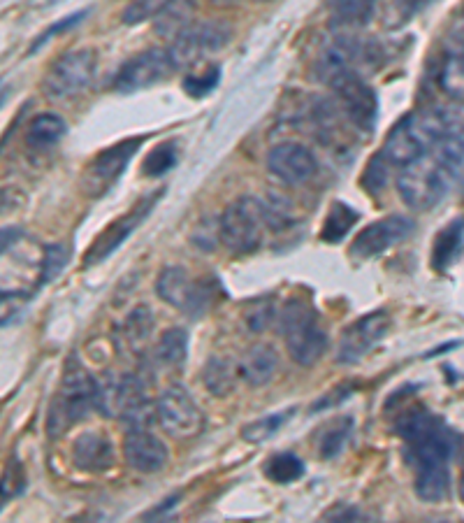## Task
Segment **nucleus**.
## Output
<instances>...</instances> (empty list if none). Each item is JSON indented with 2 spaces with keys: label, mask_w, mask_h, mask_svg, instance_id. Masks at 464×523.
Segmentation results:
<instances>
[{
  "label": "nucleus",
  "mask_w": 464,
  "mask_h": 523,
  "mask_svg": "<svg viewBox=\"0 0 464 523\" xmlns=\"http://www.w3.org/2000/svg\"><path fill=\"white\" fill-rule=\"evenodd\" d=\"M353 431V419L351 417H337L328 421L321 428V433L316 437V449H318V456L323 458V461H332V458H337L342 454L348 437H351Z\"/></svg>",
  "instance_id": "25"
},
{
  "label": "nucleus",
  "mask_w": 464,
  "mask_h": 523,
  "mask_svg": "<svg viewBox=\"0 0 464 523\" xmlns=\"http://www.w3.org/2000/svg\"><path fill=\"white\" fill-rule=\"evenodd\" d=\"M277 370H279V354L277 349L270 345L251 347L242 358V365H239V375H242L244 382L251 386H265L267 382H272L274 375H277Z\"/></svg>",
  "instance_id": "21"
},
{
  "label": "nucleus",
  "mask_w": 464,
  "mask_h": 523,
  "mask_svg": "<svg viewBox=\"0 0 464 523\" xmlns=\"http://www.w3.org/2000/svg\"><path fill=\"white\" fill-rule=\"evenodd\" d=\"M219 289L216 279H191L186 268L181 265H168L158 275L156 293L165 303L177 307V310L191 314V317H202L214 303V293Z\"/></svg>",
  "instance_id": "7"
},
{
  "label": "nucleus",
  "mask_w": 464,
  "mask_h": 523,
  "mask_svg": "<svg viewBox=\"0 0 464 523\" xmlns=\"http://www.w3.org/2000/svg\"><path fill=\"white\" fill-rule=\"evenodd\" d=\"M70 261V247L63 245V242H54V245H47L45 254H42L40 263V275H38V286L52 284L54 279L61 275L65 265Z\"/></svg>",
  "instance_id": "33"
},
{
  "label": "nucleus",
  "mask_w": 464,
  "mask_h": 523,
  "mask_svg": "<svg viewBox=\"0 0 464 523\" xmlns=\"http://www.w3.org/2000/svg\"><path fill=\"white\" fill-rule=\"evenodd\" d=\"M386 179H388V159L383 156V152H379L369 159L365 173L360 177V184L365 186L369 193H379L383 191V186H386Z\"/></svg>",
  "instance_id": "37"
},
{
  "label": "nucleus",
  "mask_w": 464,
  "mask_h": 523,
  "mask_svg": "<svg viewBox=\"0 0 464 523\" xmlns=\"http://www.w3.org/2000/svg\"><path fill=\"white\" fill-rule=\"evenodd\" d=\"M332 89L337 91L339 107H342L344 117L360 133H372L376 126V117H379V98H376V91L362 80V75H346L332 84Z\"/></svg>",
  "instance_id": "12"
},
{
  "label": "nucleus",
  "mask_w": 464,
  "mask_h": 523,
  "mask_svg": "<svg viewBox=\"0 0 464 523\" xmlns=\"http://www.w3.org/2000/svg\"><path fill=\"white\" fill-rule=\"evenodd\" d=\"M432 523H453V521H432Z\"/></svg>",
  "instance_id": "42"
},
{
  "label": "nucleus",
  "mask_w": 464,
  "mask_h": 523,
  "mask_svg": "<svg viewBox=\"0 0 464 523\" xmlns=\"http://www.w3.org/2000/svg\"><path fill=\"white\" fill-rule=\"evenodd\" d=\"M156 356L158 361L170 365V368H177V365L184 363L188 356V333L184 328H168L161 335V340H158Z\"/></svg>",
  "instance_id": "29"
},
{
  "label": "nucleus",
  "mask_w": 464,
  "mask_h": 523,
  "mask_svg": "<svg viewBox=\"0 0 464 523\" xmlns=\"http://www.w3.org/2000/svg\"><path fill=\"white\" fill-rule=\"evenodd\" d=\"M123 456L133 470L142 472V475H154L165 468L170 454L161 437L149 433L147 428H133L123 440Z\"/></svg>",
  "instance_id": "18"
},
{
  "label": "nucleus",
  "mask_w": 464,
  "mask_h": 523,
  "mask_svg": "<svg viewBox=\"0 0 464 523\" xmlns=\"http://www.w3.org/2000/svg\"><path fill=\"white\" fill-rule=\"evenodd\" d=\"M156 419L174 440H188L205 428V414L181 384H172L161 393L156 403Z\"/></svg>",
  "instance_id": "9"
},
{
  "label": "nucleus",
  "mask_w": 464,
  "mask_h": 523,
  "mask_svg": "<svg viewBox=\"0 0 464 523\" xmlns=\"http://www.w3.org/2000/svg\"><path fill=\"white\" fill-rule=\"evenodd\" d=\"M84 17H86V10H84V12H75V14H72V17H68V19H61V21H58V24H54L52 28H49L47 33H42V35H40V38H38V42H35V47H33V49H38L40 45H45V42H47L49 38H52L54 33L68 31V28L77 26V24H79V19H84Z\"/></svg>",
  "instance_id": "40"
},
{
  "label": "nucleus",
  "mask_w": 464,
  "mask_h": 523,
  "mask_svg": "<svg viewBox=\"0 0 464 523\" xmlns=\"http://www.w3.org/2000/svg\"><path fill=\"white\" fill-rule=\"evenodd\" d=\"M388 331H390V317H388V312H383V310L369 312V314H365V317L355 319L353 324L342 333L337 361L344 365L358 363L360 358H365L369 351H372L383 338H386Z\"/></svg>",
  "instance_id": "14"
},
{
  "label": "nucleus",
  "mask_w": 464,
  "mask_h": 523,
  "mask_svg": "<svg viewBox=\"0 0 464 523\" xmlns=\"http://www.w3.org/2000/svg\"><path fill=\"white\" fill-rule=\"evenodd\" d=\"M439 84L446 93L464 98V28L448 40L444 61L439 68Z\"/></svg>",
  "instance_id": "20"
},
{
  "label": "nucleus",
  "mask_w": 464,
  "mask_h": 523,
  "mask_svg": "<svg viewBox=\"0 0 464 523\" xmlns=\"http://www.w3.org/2000/svg\"><path fill=\"white\" fill-rule=\"evenodd\" d=\"M221 82V68L219 66H207L202 73H193L184 77V91L191 98H205L212 93Z\"/></svg>",
  "instance_id": "35"
},
{
  "label": "nucleus",
  "mask_w": 464,
  "mask_h": 523,
  "mask_svg": "<svg viewBox=\"0 0 464 523\" xmlns=\"http://www.w3.org/2000/svg\"><path fill=\"white\" fill-rule=\"evenodd\" d=\"M72 463L82 472H105L114 463V447L103 433H82L72 444Z\"/></svg>",
  "instance_id": "19"
},
{
  "label": "nucleus",
  "mask_w": 464,
  "mask_h": 523,
  "mask_svg": "<svg viewBox=\"0 0 464 523\" xmlns=\"http://www.w3.org/2000/svg\"><path fill=\"white\" fill-rule=\"evenodd\" d=\"M228 38H230L228 28L221 24H214V21H200V24H193L188 31L181 33L179 38H174L172 45L168 47L174 73L198 66L205 56L216 54L221 47H226Z\"/></svg>",
  "instance_id": "10"
},
{
  "label": "nucleus",
  "mask_w": 464,
  "mask_h": 523,
  "mask_svg": "<svg viewBox=\"0 0 464 523\" xmlns=\"http://www.w3.org/2000/svg\"><path fill=\"white\" fill-rule=\"evenodd\" d=\"M96 68L98 56L93 49H72V52H65L52 63V68L45 75V82H42V89H45L49 98H72L91 87Z\"/></svg>",
  "instance_id": "8"
},
{
  "label": "nucleus",
  "mask_w": 464,
  "mask_h": 523,
  "mask_svg": "<svg viewBox=\"0 0 464 523\" xmlns=\"http://www.w3.org/2000/svg\"><path fill=\"white\" fill-rule=\"evenodd\" d=\"M281 333H284L290 358L302 368L316 365L328 349V331L321 326L318 312L307 300H290L284 307Z\"/></svg>",
  "instance_id": "5"
},
{
  "label": "nucleus",
  "mask_w": 464,
  "mask_h": 523,
  "mask_svg": "<svg viewBox=\"0 0 464 523\" xmlns=\"http://www.w3.org/2000/svg\"><path fill=\"white\" fill-rule=\"evenodd\" d=\"M464 252V219L451 221L437 238L432 247V268L444 272L460 259Z\"/></svg>",
  "instance_id": "22"
},
{
  "label": "nucleus",
  "mask_w": 464,
  "mask_h": 523,
  "mask_svg": "<svg viewBox=\"0 0 464 523\" xmlns=\"http://www.w3.org/2000/svg\"><path fill=\"white\" fill-rule=\"evenodd\" d=\"M395 433L404 440L406 456L416 470V493L425 503H439L451 491L448 463L458 449V435L425 407L411 405L397 414Z\"/></svg>",
  "instance_id": "1"
},
{
  "label": "nucleus",
  "mask_w": 464,
  "mask_h": 523,
  "mask_svg": "<svg viewBox=\"0 0 464 523\" xmlns=\"http://www.w3.org/2000/svg\"><path fill=\"white\" fill-rule=\"evenodd\" d=\"M360 214L353 210L348 203H342V200H335L330 207L328 217L323 219V228H321V240L328 242V245H337L342 242L348 231L358 224Z\"/></svg>",
  "instance_id": "26"
},
{
  "label": "nucleus",
  "mask_w": 464,
  "mask_h": 523,
  "mask_svg": "<svg viewBox=\"0 0 464 523\" xmlns=\"http://www.w3.org/2000/svg\"><path fill=\"white\" fill-rule=\"evenodd\" d=\"M202 382H205V389L212 393V396L226 398L235 389V368L232 363L226 361L221 356H212L202 370Z\"/></svg>",
  "instance_id": "27"
},
{
  "label": "nucleus",
  "mask_w": 464,
  "mask_h": 523,
  "mask_svg": "<svg viewBox=\"0 0 464 523\" xmlns=\"http://www.w3.org/2000/svg\"><path fill=\"white\" fill-rule=\"evenodd\" d=\"M193 17L191 3H165L161 14L156 17V31L168 38H179L181 33L188 31V21Z\"/></svg>",
  "instance_id": "28"
},
{
  "label": "nucleus",
  "mask_w": 464,
  "mask_h": 523,
  "mask_svg": "<svg viewBox=\"0 0 464 523\" xmlns=\"http://www.w3.org/2000/svg\"><path fill=\"white\" fill-rule=\"evenodd\" d=\"M295 410H284V412H277V414H267V417L253 421V424L244 426L242 431V437L246 442H265L270 440V437L277 435L281 431V426L286 424V421H290V417H293Z\"/></svg>",
  "instance_id": "34"
},
{
  "label": "nucleus",
  "mask_w": 464,
  "mask_h": 523,
  "mask_svg": "<svg viewBox=\"0 0 464 523\" xmlns=\"http://www.w3.org/2000/svg\"><path fill=\"white\" fill-rule=\"evenodd\" d=\"M158 198H161V193H154V196H149L147 200H142V203H137L133 210L126 214V217L112 221V224L98 235V240L93 242L91 252L86 254V263L96 265L100 261H105L107 256H112L116 249H119L123 242L128 240V235L133 233L144 219H147V214L151 212V207H154Z\"/></svg>",
  "instance_id": "17"
},
{
  "label": "nucleus",
  "mask_w": 464,
  "mask_h": 523,
  "mask_svg": "<svg viewBox=\"0 0 464 523\" xmlns=\"http://www.w3.org/2000/svg\"><path fill=\"white\" fill-rule=\"evenodd\" d=\"M68 133V124L58 117V114L45 112L38 114L31 124H28L26 131V145L35 149V152H45V149H52L58 145Z\"/></svg>",
  "instance_id": "23"
},
{
  "label": "nucleus",
  "mask_w": 464,
  "mask_h": 523,
  "mask_svg": "<svg viewBox=\"0 0 464 523\" xmlns=\"http://www.w3.org/2000/svg\"><path fill=\"white\" fill-rule=\"evenodd\" d=\"M274 317H277V310H274V303L267 298H258L253 300V303L246 307V314H244V321L246 326L251 328V331H265V328L272 326Z\"/></svg>",
  "instance_id": "36"
},
{
  "label": "nucleus",
  "mask_w": 464,
  "mask_h": 523,
  "mask_svg": "<svg viewBox=\"0 0 464 523\" xmlns=\"http://www.w3.org/2000/svg\"><path fill=\"white\" fill-rule=\"evenodd\" d=\"M142 145V138L133 140H123L119 145H112L100 152L96 159L89 163L84 175V189L91 193V196H100L105 193L110 186L123 175V170L128 168L130 159H133L137 149Z\"/></svg>",
  "instance_id": "15"
},
{
  "label": "nucleus",
  "mask_w": 464,
  "mask_h": 523,
  "mask_svg": "<svg viewBox=\"0 0 464 523\" xmlns=\"http://www.w3.org/2000/svg\"><path fill=\"white\" fill-rule=\"evenodd\" d=\"M174 73L168 47H151L147 52L135 54L114 75V89L119 93H135L168 80Z\"/></svg>",
  "instance_id": "11"
},
{
  "label": "nucleus",
  "mask_w": 464,
  "mask_h": 523,
  "mask_svg": "<svg viewBox=\"0 0 464 523\" xmlns=\"http://www.w3.org/2000/svg\"><path fill=\"white\" fill-rule=\"evenodd\" d=\"M151 333H154V314L147 305H137L126 314L121 324V342L128 351L140 354L147 347Z\"/></svg>",
  "instance_id": "24"
},
{
  "label": "nucleus",
  "mask_w": 464,
  "mask_h": 523,
  "mask_svg": "<svg viewBox=\"0 0 464 523\" xmlns=\"http://www.w3.org/2000/svg\"><path fill=\"white\" fill-rule=\"evenodd\" d=\"M464 135V103L453 100V103L432 105L425 110L406 114L400 124L393 126L388 133L386 145H383V156L388 163L406 168L409 163L420 159L427 149H432L444 138H462Z\"/></svg>",
  "instance_id": "2"
},
{
  "label": "nucleus",
  "mask_w": 464,
  "mask_h": 523,
  "mask_svg": "<svg viewBox=\"0 0 464 523\" xmlns=\"http://www.w3.org/2000/svg\"><path fill=\"white\" fill-rule=\"evenodd\" d=\"M374 12H376L374 3H335L332 5L330 19H332V26L362 28L372 21Z\"/></svg>",
  "instance_id": "30"
},
{
  "label": "nucleus",
  "mask_w": 464,
  "mask_h": 523,
  "mask_svg": "<svg viewBox=\"0 0 464 523\" xmlns=\"http://www.w3.org/2000/svg\"><path fill=\"white\" fill-rule=\"evenodd\" d=\"M265 475L277 484L297 482V479L304 475V463L302 458L290 454V451H284V454L272 456L270 461L265 463Z\"/></svg>",
  "instance_id": "32"
},
{
  "label": "nucleus",
  "mask_w": 464,
  "mask_h": 523,
  "mask_svg": "<svg viewBox=\"0 0 464 523\" xmlns=\"http://www.w3.org/2000/svg\"><path fill=\"white\" fill-rule=\"evenodd\" d=\"M179 161V147L174 140L161 142V145L151 149L147 154V159L142 161V173L144 177H163L165 173L177 166Z\"/></svg>",
  "instance_id": "31"
},
{
  "label": "nucleus",
  "mask_w": 464,
  "mask_h": 523,
  "mask_svg": "<svg viewBox=\"0 0 464 523\" xmlns=\"http://www.w3.org/2000/svg\"><path fill=\"white\" fill-rule=\"evenodd\" d=\"M267 168L286 184H304L318 173V161L309 147L300 142H281L267 154Z\"/></svg>",
  "instance_id": "16"
},
{
  "label": "nucleus",
  "mask_w": 464,
  "mask_h": 523,
  "mask_svg": "<svg viewBox=\"0 0 464 523\" xmlns=\"http://www.w3.org/2000/svg\"><path fill=\"white\" fill-rule=\"evenodd\" d=\"M165 3H154V0H144V3H130L126 10H123V24L133 26V24H142L147 19H156Z\"/></svg>",
  "instance_id": "38"
},
{
  "label": "nucleus",
  "mask_w": 464,
  "mask_h": 523,
  "mask_svg": "<svg viewBox=\"0 0 464 523\" xmlns=\"http://www.w3.org/2000/svg\"><path fill=\"white\" fill-rule=\"evenodd\" d=\"M413 233V221L402 217V214H390V217H383L374 224H369L362 228V231L355 235L353 245H351V259L355 261H367L374 259L383 252H388L390 247L400 245L409 235Z\"/></svg>",
  "instance_id": "13"
},
{
  "label": "nucleus",
  "mask_w": 464,
  "mask_h": 523,
  "mask_svg": "<svg viewBox=\"0 0 464 523\" xmlns=\"http://www.w3.org/2000/svg\"><path fill=\"white\" fill-rule=\"evenodd\" d=\"M96 400L98 382L72 358L61 379V389H58L56 398L52 400V407H49V437L63 435L68 428L75 426L77 421H82L86 414L96 407Z\"/></svg>",
  "instance_id": "4"
},
{
  "label": "nucleus",
  "mask_w": 464,
  "mask_h": 523,
  "mask_svg": "<svg viewBox=\"0 0 464 523\" xmlns=\"http://www.w3.org/2000/svg\"><path fill=\"white\" fill-rule=\"evenodd\" d=\"M464 166V138H444L437 145L402 168L397 189L411 210L427 212L437 207Z\"/></svg>",
  "instance_id": "3"
},
{
  "label": "nucleus",
  "mask_w": 464,
  "mask_h": 523,
  "mask_svg": "<svg viewBox=\"0 0 464 523\" xmlns=\"http://www.w3.org/2000/svg\"><path fill=\"white\" fill-rule=\"evenodd\" d=\"M321 523H372V521H369L367 514L360 512L358 507L342 505V507H335V510H332Z\"/></svg>",
  "instance_id": "39"
},
{
  "label": "nucleus",
  "mask_w": 464,
  "mask_h": 523,
  "mask_svg": "<svg viewBox=\"0 0 464 523\" xmlns=\"http://www.w3.org/2000/svg\"><path fill=\"white\" fill-rule=\"evenodd\" d=\"M460 458H462V472H460V498L464 500V440H462V447H460Z\"/></svg>",
  "instance_id": "41"
},
{
  "label": "nucleus",
  "mask_w": 464,
  "mask_h": 523,
  "mask_svg": "<svg viewBox=\"0 0 464 523\" xmlns=\"http://www.w3.org/2000/svg\"><path fill=\"white\" fill-rule=\"evenodd\" d=\"M267 228L265 205L258 198L242 196L226 207L219 219V240L230 254L244 256L258 252Z\"/></svg>",
  "instance_id": "6"
}]
</instances>
